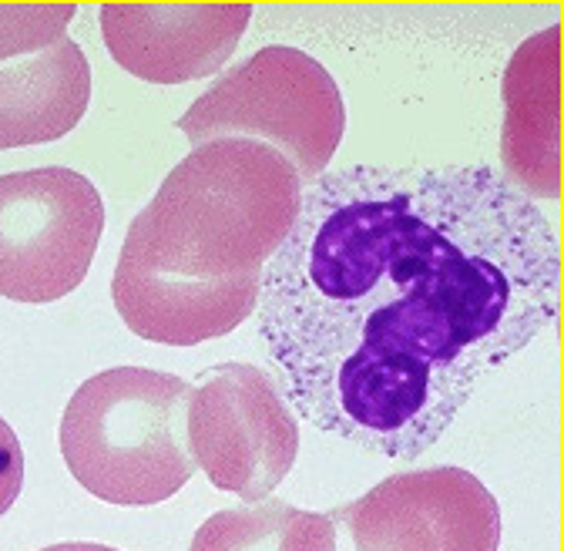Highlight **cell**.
I'll list each match as a JSON object with an SVG mask.
<instances>
[{"mask_svg":"<svg viewBox=\"0 0 564 551\" xmlns=\"http://www.w3.org/2000/svg\"><path fill=\"white\" fill-rule=\"evenodd\" d=\"M303 188L296 169L262 142H205L134 216L118 262L195 283L262 272L300 219Z\"/></svg>","mask_w":564,"mask_h":551,"instance_id":"2","label":"cell"},{"mask_svg":"<svg viewBox=\"0 0 564 551\" xmlns=\"http://www.w3.org/2000/svg\"><path fill=\"white\" fill-rule=\"evenodd\" d=\"M105 233V198L75 169L0 175V296L54 303L75 293Z\"/></svg>","mask_w":564,"mask_h":551,"instance_id":"5","label":"cell"},{"mask_svg":"<svg viewBox=\"0 0 564 551\" xmlns=\"http://www.w3.org/2000/svg\"><path fill=\"white\" fill-rule=\"evenodd\" d=\"M41 551H118V548H111V544H98V541H61V544L41 548Z\"/></svg>","mask_w":564,"mask_h":551,"instance_id":"15","label":"cell"},{"mask_svg":"<svg viewBox=\"0 0 564 551\" xmlns=\"http://www.w3.org/2000/svg\"><path fill=\"white\" fill-rule=\"evenodd\" d=\"M188 393V380L149 367L88 377L61 418L67 471L108 505L152 508L169 501L195 474L185 437Z\"/></svg>","mask_w":564,"mask_h":551,"instance_id":"3","label":"cell"},{"mask_svg":"<svg viewBox=\"0 0 564 551\" xmlns=\"http://www.w3.org/2000/svg\"><path fill=\"white\" fill-rule=\"evenodd\" d=\"M557 313V233L487 165L323 172L259 287L300 418L397 461L434 447Z\"/></svg>","mask_w":564,"mask_h":551,"instance_id":"1","label":"cell"},{"mask_svg":"<svg viewBox=\"0 0 564 551\" xmlns=\"http://www.w3.org/2000/svg\"><path fill=\"white\" fill-rule=\"evenodd\" d=\"M259 287L262 272L226 283H195L118 262L111 300L134 336L165 347H198L242 326L259 306Z\"/></svg>","mask_w":564,"mask_h":551,"instance_id":"9","label":"cell"},{"mask_svg":"<svg viewBox=\"0 0 564 551\" xmlns=\"http://www.w3.org/2000/svg\"><path fill=\"white\" fill-rule=\"evenodd\" d=\"M91 101V64L67 34L51 47L0 64V152L57 142Z\"/></svg>","mask_w":564,"mask_h":551,"instance_id":"11","label":"cell"},{"mask_svg":"<svg viewBox=\"0 0 564 551\" xmlns=\"http://www.w3.org/2000/svg\"><path fill=\"white\" fill-rule=\"evenodd\" d=\"M188 551H336V525L329 515L265 498L205 518Z\"/></svg>","mask_w":564,"mask_h":551,"instance_id":"12","label":"cell"},{"mask_svg":"<svg viewBox=\"0 0 564 551\" xmlns=\"http://www.w3.org/2000/svg\"><path fill=\"white\" fill-rule=\"evenodd\" d=\"M249 18L252 4H101V34L128 75L185 85L219 72Z\"/></svg>","mask_w":564,"mask_h":551,"instance_id":"8","label":"cell"},{"mask_svg":"<svg viewBox=\"0 0 564 551\" xmlns=\"http://www.w3.org/2000/svg\"><path fill=\"white\" fill-rule=\"evenodd\" d=\"M185 437L195 467L246 505L265 501L300 454V424L286 397L252 364H219L192 383Z\"/></svg>","mask_w":564,"mask_h":551,"instance_id":"6","label":"cell"},{"mask_svg":"<svg viewBox=\"0 0 564 551\" xmlns=\"http://www.w3.org/2000/svg\"><path fill=\"white\" fill-rule=\"evenodd\" d=\"M192 149L219 138H252L286 159L303 185L333 162L346 105L326 67L286 44H269L232 67L178 118Z\"/></svg>","mask_w":564,"mask_h":551,"instance_id":"4","label":"cell"},{"mask_svg":"<svg viewBox=\"0 0 564 551\" xmlns=\"http://www.w3.org/2000/svg\"><path fill=\"white\" fill-rule=\"evenodd\" d=\"M561 28H547L524 41L511 57L505 95V169L508 185L521 195H561V105H557V57Z\"/></svg>","mask_w":564,"mask_h":551,"instance_id":"10","label":"cell"},{"mask_svg":"<svg viewBox=\"0 0 564 551\" xmlns=\"http://www.w3.org/2000/svg\"><path fill=\"white\" fill-rule=\"evenodd\" d=\"M24 488V447L14 428L0 418V518H4Z\"/></svg>","mask_w":564,"mask_h":551,"instance_id":"14","label":"cell"},{"mask_svg":"<svg viewBox=\"0 0 564 551\" xmlns=\"http://www.w3.org/2000/svg\"><path fill=\"white\" fill-rule=\"evenodd\" d=\"M326 515L346 551H498L505 528L498 498L454 464L393 474Z\"/></svg>","mask_w":564,"mask_h":551,"instance_id":"7","label":"cell"},{"mask_svg":"<svg viewBox=\"0 0 564 551\" xmlns=\"http://www.w3.org/2000/svg\"><path fill=\"white\" fill-rule=\"evenodd\" d=\"M75 14V4H0V64L51 47Z\"/></svg>","mask_w":564,"mask_h":551,"instance_id":"13","label":"cell"}]
</instances>
